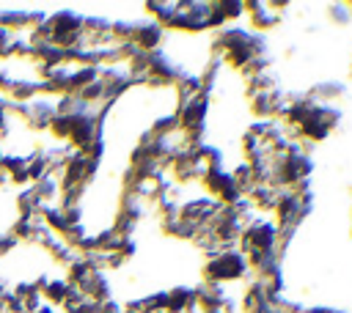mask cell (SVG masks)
<instances>
[{
    "label": "cell",
    "mask_w": 352,
    "mask_h": 313,
    "mask_svg": "<svg viewBox=\"0 0 352 313\" xmlns=\"http://www.w3.org/2000/svg\"><path fill=\"white\" fill-rule=\"evenodd\" d=\"M248 258L239 250H220L214 255L206 258L204 264V283H228V280H239L248 275Z\"/></svg>",
    "instance_id": "obj_1"
},
{
    "label": "cell",
    "mask_w": 352,
    "mask_h": 313,
    "mask_svg": "<svg viewBox=\"0 0 352 313\" xmlns=\"http://www.w3.org/2000/svg\"><path fill=\"white\" fill-rule=\"evenodd\" d=\"M162 38H165V27L157 25L154 19H140V22H135L132 44H138V49H143V52H157V49L162 47Z\"/></svg>",
    "instance_id": "obj_2"
},
{
    "label": "cell",
    "mask_w": 352,
    "mask_h": 313,
    "mask_svg": "<svg viewBox=\"0 0 352 313\" xmlns=\"http://www.w3.org/2000/svg\"><path fill=\"white\" fill-rule=\"evenodd\" d=\"M245 11H250V22H253L256 30H270L280 22V14L272 8V3L250 0V3H245Z\"/></svg>",
    "instance_id": "obj_3"
},
{
    "label": "cell",
    "mask_w": 352,
    "mask_h": 313,
    "mask_svg": "<svg viewBox=\"0 0 352 313\" xmlns=\"http://www.w3.org/2000/svg\"><path fill=\"white\" fill-rule=\"evenodd\" d=\"M165 294H168V305H165L168 313H184L187 305L195 299L192 288H187V286H176V288H170V291H165Z\"/></svg>",
    "instance_id": "obj_4"
},
{
    "label": "cell",
    "mask_w": 352,
    "mask_h": 313,
    "mask_svg": "<svg viewBox=\"0 0 352 313\" xmlns=\"http://www.w3.org/2000/svg\"><path fill=\"white\" fill-rule=\"evenodd\" d=\"M346 93V88L341 85V82H319L314 91H311V96L316 99V102H322V104H327V102H333V99H338V96H344Z\"/></svg>",
    "instance_id": "obj_5"
},
{
    "label": "cell",
    "mask_w": 352,
    "mask_h": 313,
    "mask_svg": "<svg viewBox=\"0 0 352 313\" xmlns=\"http://www.w3.org/2000/svg\"><path fill=\"white\" fill-rule=\"evenodd\" d=\"M214 5L223 14V19H239L245 14V3H236V0H223V3H214Z\"/></svg>",
    "instance_id": "obj_6"
},
{
    "label": "cell",
    "mask_w": 352,
    "mask_h": 313,
    "mask_svg": "<svg viewBox=\"0 0 352 313\" xmlns=\"http://www.w3.org/2000/svg\"><path fill=\"white\" fill-rule=\"evenodd\" d=\"M327 11H330V19H333V22H338V25H346V22L352 19V14H349L346 3H333Z\"/></svg>",
    "instance_id": "obj_7"
},
{
    "label": "cell",
    "mask_w": 352,
    "mask_h": 313,
    "mask_svg": "<svg viewBox=\"0 0 352 313\" xmlns=\"http://www.w3.org/2000/svg\"><path fill=\"white\" fill-rule=\"evenodd\" d=\"M16 247H19V242H16L8 231H6V233H0V258H3V255H11Z\"/></svg>",
    "instance_id": "obj_8"
},
{
    "label": "cell",
    "mask_w": 352,
    "mask_h": 313,
    "mask_svg": "<svg viewBox=\"0 0 352 313\" xmlns=\"http://www.w3.org/2000/svg\"><path fill=\"white\" fill-rule=\"evenodd\" d=\"M0 156H3V140H0Z\"/></svg>",
    "instance_id": "obj_9"
},
{
    "label": "cell",
    "mask_w": 352,
    "mask_h": 313,
    "mask_svg": "<svg viewBox=\"0 0 352 313\" xmlns=\"http://www.w3.org/2000/svg\"><path fill=\"white\" fill-rule=\"evenodd\" d=\"M305 313H314V310H305Z\"/></svg>",
    "instance_id": "obj_10"
}]
</instances>
